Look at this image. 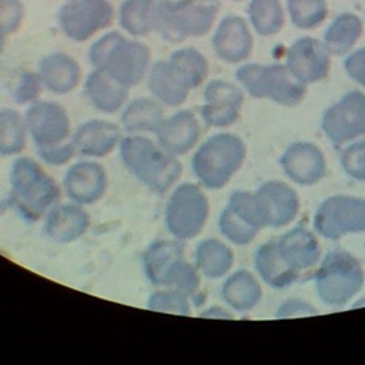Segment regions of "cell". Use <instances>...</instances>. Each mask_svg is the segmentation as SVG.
<instances>
[{
    "label": "cell",
    "mask_w": 365,
    "mask_h": 365,
    "mask_svg": "<svg viewBox=\"0 0 365 365\" xmlns=\"http://www.w3.org/2000/svg\"><path fill=\"white\" fill-rule=\"evenodd\" d=\"M118 153L128 173L158 195L173 190L182 175L178 157L144 134L123 137Z\"/></svg>",
    "instance_id": "obj_1"
},
{
    "label": "cell",
    "mask_w": 365,
    "mask_h": 365,
    "mask_svg": "<svg viewBox=\"0 0 365 365\" xmlns=\"http://www.w3.org/2000/svg\"><path fill=\"white\" fill-rule=\"evenodd\" d=\"M10 207L27 222H37L60 201L63 188L33 158L20 157L9 173Z\"/></svg>",
    "instance_id": "obj_2"
},
{
    "label": "cell",
    "mask_w": 365,
    "mask_h": 365,
    "mask_svg": "<svg viewBox=\"0 0 365 365\" xmlns=\"http://www.w3.org/2000/svg\"><path fill=\"white\" fill-rule=\"evenodd\" d=\"M93 68L107 71L125 87H134L148 74L151 67L150 48L135 40H128L117 31L97 38L88 50Z\"/></svg>",
    "instance_id": "obj_3"
},
{
    "label": "cell",
    "mask_w": 365,
    "mask_h": 365,
    "mask_svg": "<svg viewBox=\"0 0 365 365\" xmlns=\"http://www.w3.org/2000/svg\"><path fill=\"white\" fill-rule=\"evenodd\" d=\"M245 157L247 147L238 135L218 133L195 150L191 170L200 185L208 190H220L242 167Z\"/></svg>",
    "instance_id": "obj_4"
},
{
    "label": "cell",
    "mask_w": 365,
    "mask_h": 365,
    "mask_svg": "<svg viewBox=\"0 0 365 365\" xmlns=\"http://www.w3.org/2000/svg\"><path fill=\"white\" fill-rule=\"evenodd\" d=\"M220 0H161L157 6V31L178 44L191 37L205 36L218 14Z\"/></svg>",
    "instance_id": "obj_5"
},
{
    "label": "cell",
    "mask_w": 365,
    "mask_h": 365,
    "mask_svg": "<svg viewBox=\"0 0 365 365\" xmlns=\"http://www.w3.org/2000/svg\"><path fill=\"white\" fill-rule=\"evenodd\" d=\"M319 299L329 307H342L355 297L365 281V272L351 252L345 250L329 251L314 277Z\"/></svg>",
    "instance_id": "obj_6"
},
{
    "label": "cell",
    "mask_w": 365,
    "mask_h": 365,
    "mask_svg": "<svg viewBox=\"0 0 365 365\" xmlns=\"http://www.w3.org/2000/svg\"><path fill=\"white\" fill-rule=\"evenodd\" d=\"M242 88L255 98L282 106H295L305 97L307 86L299 83L285 64H244L235 71Z\"/></svg>",
    "instance_id": "obj_7"
},
{
    "label": "cell",
    "mask_w": 365,
    "mask_h": 365,
    "mask_svg": "<svg viewBox=\"0 0 365 365\" xmlns=\"http://www.w3.org/2000/svg\"><path fill=\"white\" fill-rule=\"evenodd\" d=\"M210 215V201L202 185L180 182L168 195L164 210V225L168 234L178 241L198 237Z\"/></svg>",
    "instance_id": "obj_8"
},
{
    "label": "cell",
    "mask_w": 365,
    "mask_h": 365,
    "mask_svg": "<svg viewBox=\"0 0 365 365\" xmlns=\"http://www.w3.org/2000/svg\"><path fill=\"white\" fill-rule=\"evenodd\" d=\"M314 228L327 240L365 232V198L341 194L328 197L314 214Z\"/></svg>",
    "instance_id": "obj_9"
},
{
    "label": "cell",
    "mask_w": 365,
    "mask_h": 365,
    "mask_svg": "<svg viewBox=\"0 0 365 365\" xmlns=\"http://www.w3.org/2000/svg\"><path fill=\"white\" fill-rule=\"evenodd\" d=\"M114 19L108 0H67L58 11V24L66 37L81 43L107 29Z\"/></svg>",
    "instance_id": "obj_10"
},
{
    "label": "cell",
    "mask_w": 365,
    "mask_h": 365,
    "mask_svg": "<svg viewBox=\"0 0 365 365\" xmlns=\"http://www.w3.org/2000/svg\"><path fill=\"white\" fill-rule=\"evenodd\" d=\"M321 128L334 144H344L365 134V94L349 91L329 106L321 118Z\"/></svg>",
    "instance_id": "obj_11"
},
{
    "label": "cell",
    "mask_w": 365,
    "mask_h": 365,
    "mask_svg": "<svg viewBox=\"0 0 365 365\" xmlns=\"http://www.w3.org/2000/svg\"><path fill=\"white\" fill-rule=\"evenodd\" d=\"M29 137L36 148L64 143L71 138V121L67 110L57 101H36L24 113Z\"/></svg>",
    "instance_id": "obj_12"
},
{
    "label": "cell",
    "mask_w": 365,
    "mask_h": 365,
    "mask_svg": "<svg viewBox=\"0 0 365 365\" xmlns=\"http://www.w3.org/2000/svg\"><path fill=\"white\" fill-rule=\"evenodd\" d=\"M218 228L230 242L235 245L250 244L264 228L254 195L242 190L234 191L220 214Z\"/></svg>",
    "instance_id": "obj_13"
},
{
    "label": "cell",
    "mask_w": 365,
    "mask_h": 365,
    "mask_svg": "<svg viewBox=\"0 0 365 365\" xmlns=\"http://www.w3.org/2000/svg\"><path fill=\"white\" fill-rule=\"evenodd\" d=\"M61 188L70 201L84 207L91 205L106 195L108 175L98 161L80 160L67 168Z\"/></svg>",
    "instance_id": "obj_14"
},
{
    "label": "cell",
    "mask_w": 365,
    "mask_h": 365,
    "mask_svg": "<svg viewBox=\"0 0 365 365\" xmlns=\"http://www.w3.org/2000/svg\"><path fill=\"white\" fill-rule=\"evenodd\" d=\"M252 195L264 228L285 227L299 211L298 194L282 181H267Z\"/></svg>",
    "instance_id": "obj_15"
},
{
    "label": "cell",
    "mask_w": 365,
    "mask_h": 365,
    "mask_svg": "<svg viewBox=\"0 0 365 365\" xmlns=\"http://www.w3.org/2000/svg\"><path fill=\"white\" fill-rule=\"evenodd\" d=\"M285 66L304 86L324 80L331 68V54L322 41L304 36L297 38L287 51Z\"/></svg>",
    "instance_id": "obj_16"
},
{
    "label": "cell",
    "mask_w": 365,
    "mask_h": 365,
    "mask_svg": "<svg viewBox=\"0 0 365 365\" xmlns=\"http://www.w3.org/2000/svg\"><path fill=\"white\" fill-rule=\"evenodd\" d=\"M242 90L225 80H211L204 90L200 115L208 127L224 128L234 124L241 114Z\"/></svg>",
    "instance_id": "obj_17"
},
{
    "label": "cell",
    "mask_w": 365,
    "mask_h": 365,
    "mask_svg": "<svg viewBox=\"0 0 365 365\" xmlns=\"http://www.w3.org/2000/svg\"><path fill=\"white\" fill-rule=\"evenodd\" d=\"M284 174L299 185H314L327 171L324 153L312 143L298 141L285 148L279 158Z\"/></svg>",
    "instance_id": "obj_18"
},
{
    "label": "cell",
    "mask_w": 365,
    "mask_h": 365,
    "mask_svg": "<svg viewBox=\"0 0 365 365\" xmlns=\"http://www.w3.org/2000/svg\"><path fill=\"white\" fill-rule=\"evenodd\" d=\"M212 48L215 56L230 64H237L252 53V33L248 23L240 16L224 17L212 36Z\"/></svg>",
    "instance_id": "obj_19"
},
{
    "label": "cell",
    "mask_w": 365,
    "mask_h": 365,
    "mask_svg": "<svg viewBox=\"0 0 365 365\" xmlns=\"http://www.w3.org/2000/svg\"><path fill=\"white\" fill-rule=\"evenodd\" d=\"M123 140L121 128L103 118H93L80 124L71 134L77 154L86 158H103L118 148Z\"/></svg>",
    "instance_id": "obj_20"
},
{
    "label": "cell",
    "mask_w": 365,
    "mask_h": 365,
    "mask_svg": "<svg viewBox=\"0 0 365 365\" xmlns=\"http://www.w3.org/2000/svg\"><path fill=\"white\" fill-rule=\"evenodd\" d=\"M154 135L163 148L180 157L197 145L201 135V124L192 111L181 110L165 117Z\"/></svg>",
    "instance_id": "obj_21"
},
{
    "label": "cell",
    "mask_w": 365,
    "mask_h": 365,
    "mask_svg": "<svg viewBox=\"0 0 365 365\" xmlns=\"http://www.w3.org/2000/svg\"><path fill=\"white\" fill-rule=\"evenodd\" d=\"M90 227L84 205L73 201L57 202L44 217V234L54 242L70 244L81 238Z\"/></svg>",
    "instance_id": "obj_22"
},
{
    "label": "cell",
    "mask_w": 365,
    "mask_h": 365,
    "mask_svg": "<svg viewBox=\"0 0 365 365\" xmlns=\"http://www.w3.org/2000/svg\"><path fill=\"white\" fill-rule=\"evenodd\" d=\"M84 96L97 111L114 114L127 104L128 87L118 83L107 71L93 68L84 81Z\"/></svg>",
    "instance_id": "obj_23"
},
{
    "label": "cell",
    "mask_w": 365,
    "mask_h": 365,
    "mask_svg": "<svg viewBox=\"0 0 365 365\" xmlns=\"http://www.w3.org/2000/svg\"><path fill=\"white\" fill-rule=\"evenodd\" d=\"M38 76L46 90L64 96L71 93L81 80V67L76 58L64 53H51L38 63Z\"/></svg>",
    "instance_id": "obj_24"
},
{
    "label": "cell",
    "mask_w": 365,
    "mask_h": 365,
    "mask_svg": "<svg viewBox=\"0 0 365 365\" xmlns=\"http://www.w3.org/2000/svg\"><path fill=\"white\" fill-rule=\"evenodd\" d=\"M277 245L284 261L298 272L315 265L321 257L317 237L304 227H295L281 235Z\"/></svg>",
    "instance_id": "obj_25"
},
{
    "label": "cell",
    "mask_w": 365,
    "mask_h": 365,
    "mask_svg": "<svg viewBox=\"0 0 365 365\" xmlns=\"http://www.w3.org/2000/svg\"><path fill=\"white\" fill-rule=\"evenodd\" d=\"M184 258L182 244L178 240H157L143 254L145 278L157 288L167 287V279L174 265Z\"/></svg>",
    "instance_id": "obj_26"
},
{
    "label": "cell",
    "mask_w": 365,
    "mask_h": 365,
    "mask_svg": "<svg viewBox=\"0 0 365 365\" xmlns=\"http://www.w3.org/2000/svg\"><path fill=\"white\" fill-rule=\"evenodd\" d=\"M254 265L262 281L274 289H284L298 281L299 274L291 268L279 254L277 241H268L258 247Z\"/></svg>",
    "instance_id": "obj_27"
},
{
    "label": "cell",
    "mask_w": 365,
    "mask_h": 365,
    "mask_svg": "<svg viewBox=\"0 0 365 365\" xmlns=\"http://www.w3.org/2000/svg\"><path fill=\"white\" fill-rule=\"evenodd\" d=\"M164 110L155 98H135L121 110V127L128 134H155L164 121Z\"/></svg>",
    "instance_id": "obj_28"
},
{
    "label": "cell",
    "mask_w": 365,
    "mask_h": 365,
    "mask_svg": "<svg viewBox=\"0 0 365 365\" xmlns=\"http://www.w3.org/2000/svg\"><path fill=\"white\" fill-rule=\"evenodd\" d=\"M221 297L231 309L237 312H248L259 304L262 289L250 271L238 269L224 281Z\"/></svg>",
    "instance_id": "obj_29"
},
{
    "label": "cell",
    "mask_w": 365,
    "mask_h": 365,
    "mask_svg": "<svg viewBox=\"0 0 365 365\" xmlns=\"http://www.w3.org/2000/svg\"><path fill=\"white\" fill-rule=\"evenodd\" d=\"M147 84L154 98L168 107L184 104L191 91L171 70L167 61H157L150 67Z\"/></svg>",
    "instance_id": "obj_30"
},
{
    "label": "cell",
    "mask_w": 365,
    "mask_h": 365,
    "mask_svg": "<svg viewBox=\"0 0 365 365\" xmlns=\"http://www.w3.org/2000/svg\"><path fill=\"white\" fill-rule=\"evenodd\" d=\"M364 21L355 13H341L327 27L322 44L331 56L346 54L361 38Z\"/></svg>",
    "instance_id": "obj_31"
},
{
    "label": "cell",
    "mask_w": 365,
    "mask_h": 365,
    "mask_svg": "<svg viewBox=\"0 0 365 365\" xmlns=\"http://www.w3.org/2000/svg\"><path fill=\"white\" fill-rule=\"evenodd\" d=\"M194 264L201 275L217 279L228 274L234 264L232 250L217 238L200 241L194 252Z\"/></svg>",
    "instance_id": "obj_32"
},
{
    "label": "cell",
    "mask_w": 365,
    "mask_h": 365,
    "mask_svg": "<svg viewBox=\"0 0 365 365\" xmlns=\"http://www.w3.org/2000/svg\"><path fill=\"white\" fill-rule=\"evenodd\" d=\"M157 6L155 0H124L118 11L120 26L134 37L150 34L157 29Z\"/></svg>",
    "instance_id": "obj_33"
},
{
    "label": "cell",
    "mask_w": 365,
    "mask_h": 365,
    "mask_svg": "<svg viewBox=\"0 0 365 365\" xmlns=\"http://www.w3.org/2000/svg\"><path fill=\"white\" fill-rule=\"evenodd\" d=\"M165 61L190 90L200 87L208 76V60L194 47L177 48Z\"/></svg>",
    "instance_id": "obj_34"
},
{
    "label": "cell",
    "mask_w": 365,
    "mask_h": 365,
    "mask_svg": "<svg viewBox=\"0 0 365 365\" xmlns=\"http://www.w3.org/2000/svg\"><path fill=\"white\" fill-rule=\"evenodd\" d=\"M247 14L252 29L265 37L275 36L285 24V10L279 0H250Z\"/></svg>",
    "instance_id": "obj_35"
},
{
    "label": "cell",
    "mask_w": 365,
    "mask_h": 365,
    "mask_svg": "<svg viewBox=\"0 0 365 365\" xmlns=\"http://www.w3.org/2000/svg\"><path fill=\"white\" fill-rule=\"evenodd\" d=\"M27 125L24 115L13 108H0V155L20 154L27 144Z\"/></svg>",
    "instance_id": "obj_36"
},
{
    "label": "cell",
    "mask_w": 365,
    "mask_h": 365,
    "mask_svg": "<svg viewBox=\"0 0 365 365\" xmlns=\"http://www.w3.org/2000/svg\"><path fill=\"white\" fill-rule=\"evenodd\" d=\"M287 11L295 27L312 30L327 19L328 4L325 0H287Z\"/></svg>",
    "instance_id": "obj_37"
},
{
    "label": "cell",
    "mask_w": 365,
    "mask_h": 365,
    "mask_svg": "<svg viewBox=\"0 0 365 365\" xmlns=\"http://www.w3.org/2000/svg\"><path fill=\"white\" fill-rule=\"evenodd\" d=\"M147 307L151 311L188 315L191 311V297L175 288L163 287L150 295Z\"/></svg>",
    "instance_id": "obj_38"
},
{
    "label": "cell",
    "mask_w": 365,
    "mask_h": 365,
    "mask_svg": "<svg viewBox=\"0 0 365 365\" xmlns=\"http://www.w3.org/2000/svg\"><path fill=\"white\" fill-rule=\"evenodd\" d=\"M200 284H201V274L197 269L195 264H190L184 258L174 265L167 279L168 288H175L178 291H182L191 298H194V295L197 294Z\"/></svg>",
    "instance_id": "obj_39"
},
{
    "label": "cell",
    "mask_w": 365,
    "mask_h": 365,
    "mask_svg": "<svg viewBox=\"0 0 365 365\" xmlns=\"http://www.w3.org/2000/svg\"><path fill=\"white\" fill-rule=\"evenodd\" d=\"M341 167L351 178L365 181V141L354 143L341 153Z\"/></svg>",
    "instance_id": "obj_40"
},
{
    "label": "cell",
    "mask_w": 365,
    "mask_h": 365,
    "mask_svg": "<svg viewBox=\"0 0 365 365\" xmlns=\"http://www.w3.org/2000/svg\"><path fill=\"white\" fill-rule=\"evenodd\" d=\"M44 86L41 83V78L38 76V73H23L14 88H13V98L17 104H33L36 101H38L41 91H43Z\"/></svg>",
    "instance_id": "obj_41"
},
{
    "label": "cell",
    "mask_w": 365,
    "mask_h": 365,
    "mask_svg": "<svg viewBox=\"0 0 365 365\" xmlns=\"http://www.w3.org/2000/svg\"><path fill=\"white\" fill-rule=\"evenodd\" d=\"M37 154L44 164H48L51 167H61L70 163L77 155V150L70 138L64 143L40 147L37 148Z\"/></svg>",
    "instance_id": "obj_42"
},
{
    "label": "cell",
    "mask_w": 365,
    "mask_h": 365,
    "mask_svg": "<svg viewBox=\"0 0 365 365\" xmlns=\"http://www.w3.org/2000/svg\"><path fill=\"white\" fill-rule=\"evenodd\" d=\"M24 17V7L20 0H0V27L9 34L17 31Z\"/></svg>",
    "instance_id": "obj_43"
},
{
    "label": "cell",
    "mask_w": 365,
    "mask_h": 365,
    "mask_svg": "<svg viewBox=\"0 0 365 365\" xmlns=\"http://www.w3.org/2000/svg\"><path fill=\"white\" fill-rule=\"evenodd\" d=\"M344 67L346 74L355 80L358 84L365 87V47L351 53L345 61Z\"/></svg>",
    "instance_id": "obj_44"
},
{
    "label": "cell",
    "mask_w": 365,
    "mask_h": 365,
    "mask_svg": "<svg viewBox=\"0 0 365 365\" xmlns=\"http://www.w3.org/2000/svg\"><path fill=\"white\" fill-rule=\"evenodd\" d=\"M318 314L314 305L302 301V299H288L282 302L275 314L277 318H291L299 315H314Z\"/></svg>",
    "instance_id": "obj_45"
},
{
    "label": "cell",
    "mask_w": 365,
    "mask_h": 365,
    "mask_svg": "<svg viewBox=\"0 0 365 365\" xmlns=\"http://www.w3.org/2000/svg\"><path fill=\"white\" fill-rule=\"evenodd\" d=\"M200 315L207 317V318H218V319H231L232 318V314L221 307H210L205 311H202Z\"/></svg>",
    "instance_id": "obj_46"
},
{
    "label": "cell",
    "mask_w": 365,
    "mask_h": 365,
    "mask_svg": "<svg viewBox=\"0 0 365 365\" xmlns=\"http://www.w3.org/2000/svg\"><path fill=\"white\" fill-rule=\"evenodd\" d=\"M7 36H9V33H7L4 29H1V27H0V53H1V51L4 50V47H6Z\"/></svg>",
    "instance_id": "obj_47"
},
{
    "label": "cell",
    "mask_w": 365,
    "mask_h": 365,
    "mask_svg": "<svg viewBox=\"0 0 365 365\" xmlns=\"http://www.w3.org/2000/svg\"><path fill=\"white\" fill-rule=\"evenodd\" d=\"M231 1H241V0H231Z\"/></svg>",
    "instance_id": "obj_48"
}]
</instances>
